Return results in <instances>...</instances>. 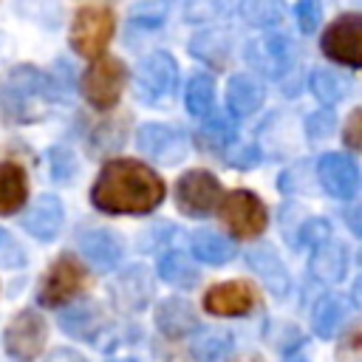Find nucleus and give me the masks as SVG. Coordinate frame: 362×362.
<instances>
[{"instance_id": "obj_1", "label": "nucleus", "mask_w": 362, "mask_h": 362, "mask_svg": "<svg viewBox=\"0 0 362 362\" xmlns=\"http://www.w3.org/2000/svg\"><path fill=\"white\" fill-rule=\"evenodd\" d=\"M161 175L136 158H110L93 187L90 204L107 215H144L164 201Z\"/></svg>"}, {"instance_id": "obj_2", "label": "nucleus", "mask_w": 362, "mask_h": 362, "mask_svg": "<svg viewBox=\"0 0 362 362\" xmlns=\"http://www.w3.org/2000/svg\"><path fill=\"white\" fill-rule=\"evenodd\" d=\"M54 99H57V82L34 65H17L0 82V105L6 119L14 124L40 122Z\"/></svg>"}, {"instance_id": "obj_3", "label": "nucleus", "mask_w": 362, "mask_h": 362, "mask_svg": "<svg viewBox=\"0 0 362 362\" xmlns=\"http://www.w3.org/2000/svg\"><path fill=\"white\" fill-rule=\"evenodd\" d=\"M113 31H116V17L107 6H82L71 20L68 40L79 57L96 59L105 54L107 42L113 40Z\"/></svg>"}, {"instance_id": "obj_4", "label": "nucleus", "mask_w": 362, "mask_h": 362, "mask_svg": "<svg viewBox=\"0 0 362 362\" xmlns=\"http://www.w3.org/2000/svg\"><path fill=\"white\" fill-rule=\"evenodd\" d=\"M124 82H127V68L119 57H96L85 74H82V96L88 99V105H93L96 110H110L116 107V102L122 99V90H124Z\"/></svg>"}, {"instance_id": "obj_5", "label": "nucleus", "mask_w": 362, "mask_h": 362, "mask_svg": "<svg viewBox=\"0 0 362 362\" xmlns=\"http://www.w3.org/2000/svg\"><path fill=\"white\" fill-rule=\"evenodd\" d=\"M85 283H88L85 266L74 255H59L48 266V272L37 288V303L45 308H59L68 300H74L85 288Z\"/></svg>"}, {"instance_id": "obj_6", "label": "nucleus", "mask_w": 362, "mask_h": 362, "mask_svg": "<svg viewBox=\"0 0 362 362\" xmlns=\"http://www.w3.org/2000/svg\"><path fill=\"white\" fill-rule=\"evenodd\" d=\"M221 221L235 238H257L269 226V212L255 192L232 189L221 198Z\"/></svg>"}, {"instance_id": "obj_7", "label": "nucleus", "mask_w": 362, "mask_h": 362, "mask_svg": "<svg viewBox=\"0 0 362 362\" xmlns=\"http://www.w3.org/2000/svg\"><path fill=\"white\" fill-rule=\"evenodd\" d=\"M45 339H48V325L45 320L40 317V311L34 308H23L11 317L6 334H3V342H6V354L14 359V362H34L42 348H45Z\"/></svg>"}, {"instance_id": "obj_8", "label": "nucleus", "mask_w": 362, "mask_h": 362, "mask_svg": "<svg viewBox=\"0 0 362 362\" xmlns=\"http://www.w3.org/2000/svg\"><path fill=\"white\" fill-rule=\"evenodd\" d=\"M221 181L209 170H189L175 184V204L189 218H204L221 204Z\"/></svg>"}, {"instance_id": "obj_9", "label": "nucleus", "mask_w": 362, "mask_h": 362, "mask_svg": "<svg viewBox=\"0 0 362 362\" xmlns=\"http://www.w3.org/2000/svg\"><path fill=\"white\" fill-rule=\"evenodd\" d=\"M178 82V65L167 51H156L144 57L136 68V93L147 105H158L175 90Z\"/></svg>"}, {"instance_id": "obj_10", "label": "nucleus", "mask_w": 362, "mask_h": 362, "mask_svg": "<svg viewBox=\"0 0 362 362\" xmlns=\"http://www.w3.org/2000/svg\"><path fill=\"white\" fill-rule=\"evenodd\" d=\"M322 54L339 65L362 68V14H339L322 34Z\"/></svg>"}, {"instance_id": "obj_11", "label": "nucleus", "mask_w": 362, "mask_h": 362, "mask_svg": "<svg viewBox=\"0 0 362 362\" xmlns=\"http://www.w3.org/2000/svg\"><path fill=\"white\" fill-rule=\"evenodd\" d=\"M136 147L158 164H178L187 156V136L173 124L150 122L136 130Z\"/></svg>"}, {"instance_id": "obj_12", "label": "nucleus", "mask_w": 362, "mask_h": 362, "mask_svg": "<svg viewBox=\"0 0 362 362\" xmlns=\"http://www.w3.org/2000/svg\"><path fill=\"white\" fill-rule=\"evenodd\" d=\"M246 62L266 76H283L294 62V48L283 34H266L246 45Z\"/></svg>"}, {"instance_id": "obj_13", "label": "nucleus", "mask_w": 362, "mask_h": 362, "mask_svg": "<svg viewBox=\"0 0 362 362\" xmlns=\"http://www.w3.org/2000/svg\"><path fill=\"white\" fill-rule=\"evenodd\" d=\"M317 175H320L322 189L339 201L354 198V192L359 189V170H356L354 158H348L342 153H325L317 161Z\"/></svg>"}, {"instance_id": "obj_14", "label": "nucleus", "mask_w": 362, "mask_h": 362, "mask_svg": "<svg viewBox=\"0 0 362 362\" xmlns=\"http://www.w3.org/2000/svg\"><path fill=\"white\" fill-rule=\"evenodd\" d=\"M255 305V288L246 280H226L206 291L204 308L218 317H240Z\"/></svg>"}, {"instance_id": "obj_15", "label": "nucleus", "mask_w": 362, "mask_h": 362, "mask_svg": "<svg viewBox=\"0 0 362 362\" xmlns=\"http://www.w3.org/2000/svg\"><path fill=\"white\" fill-rule=\"evenodd\" d=\"M65 209L57 195H40L23 215V229L37 240H54L62 229Z\"/></svg>"}, {"instance_id": "obj_16", "label": "nucleus", "mask_w": 362, "mask_h": 362, "mask_svg": "<svg viewBox=\"0 0 362 362\" xmlns=\"http://www.w3.org/2000/svg\"><path fill=\"white\" fill-rule=\"evenodd\" d=\"M79 252L88 257V263L99 272H110L122 255H124V246L119 240V235H113L110 229H85L79 235Z\"/></svg>"}, {"instance_id": "obj_17", "label": "nucleus", "mask_w": 362, "mask_h": 362, "mask_svg": "<svg viewBox=\"0 0 362 362\" xmlns=\"http://www.w3.org/2000/svg\"><path fill=\"white\" fill-rule=\"evenodd\" d=\"M156 325L164 337L170 339H181L187 334H192L198 328V317L192 311V305L181 297H173V300H164L156 311Z\"/></svg>"}, {"instance_id": "obj_18", "label": "nucleus", "mask_w": 362, "mask_h": 362, "mask_svg": "<svg viewBox=\"0 0 362 362\" xmlns=\"http://www.w3.org/2000/svg\"><path fill=\"white\" fill-rule=\"evenodd\" d=\"M28 201V175L17 161H0V215H14Z\"/></svg>"}, {"instance_id": "obj_19", "label": "nucleus", "mask_w": 362, "mask_h": 362, "mask_svg": "<svg viewBox=\"0 0 362 362\" xmlns=\"http://www.w3.org/2000/svg\"><path fill=\"white\" fill-rule=\"evenodd\" d=\"M263 105V85L249 74H235L226 82V107L235 116H249Z\"/></svg>"}, {"instance_id": "obj_20", "label": "nucleus", "mask_w": 362, "mask_h": 362, "mask_svg": "<svg viewBox=\"0 0 362 362\" xmlns=\"http://www.w3.org/2000/svg\"><path fill=\"white\" fill-rule=\"evenodd\" d=\"M246 260H249V266L263 277V283L274 291V294H288V286H291V280H288V272H286V266H283V260L272 252V246H255L249 255H246Z\"/></svg>"}, {"instance_id": "obj_21", "label": "nucleus", "mask_w": 362, "mask_h": 362, "mask_svg": "<svg viewBox=\"0 0 362 362\" xmlns=\"http://www.w3.org/2000/svg\"><path fill=\"white\" fill-rule=\"evenodd\" d=\"M311 272L322 283H339L345 277V272H348V255H345V249L339 243H331V240L314 246Z\"/></svg>"}, {"instance_id": "obj_22", "label": "nucleus", "mask_w": 362, "mask_h": 362, "mask_svg": "<svg viewBox=\"0 0 362 362\" xmlns=\"http://www.w3.org/2000/svg\"><path fill=\"white\" fill-rule=\"evenodd\" d=\"M189 249H192V255H195L198 260H204V263H209V266H221V263H226V260L235 257V246H232L223 235H218V232H212V229H198V232H192Z\"/></svg>"}, {"instance_id": "obj_23", "label": "nucleus", "mask_w": 362, "mask_h": 362, "mask_svg": "<svg viewBox=\"0 0 362 362\" xmlns=\"http://www.w3.org/2000/svg\"><path fill=\"white\" fill-rule=\"evenodd\" d=\"M229 351H232V334L223 328H204L189 342V354L195 362H221Z\"/></svg>"}, {"instance_id": "obj_24", "label": "nucleus", "mask_w": 362, "mask_h": 362, "mask_svg": "<svg viewBox=\"0 0 362 362\" xmlns=\"http://www.w3.org/2000/svg\"><path fill=\"white\" fill-rule=\"evenodd\" d=\"M158 277L175 288H192L198 283V269L195 263L181 255V252H167L161 260H158Z\"/></svg>"}, {"instance_id": "obj_25", "label": "nucleus", "mask_w": 362, "mask_h": 362, "mask_svg": "<svg viewBox=\"0 0 362 362\" xmlns=\"http://www.w3.org/2000/svg\"><path fill=\"white\" fill-rule=\"evenodd\" d=\"M184 102H187V110H189L192 116H206V113H212V105H215V82H212V76L195 74V76L187 82Z\"/></svg>"}, {"instance_id": "obj_26", "label": "nucleus", "mask_w": 362, "mask_h": 362, "mask_svg": "<svg viewBox=\"0 0 362 362\" xmlns=\"http://www.w3.org/2000/svg\"><path fill=\"white\" fill-rule=\"evenodd\" d=\"M345 317V305L339 297H322L317 305H314V314H311V325H314V334L322 337V339H331L339 328Z\"/></svg>"}, {"instance_id": "obj_27", "label": "nucleus", "mask_w": 362, "mask_h": 362, "mask_svg": "<svg viewBox=\"0 0 362 362\" xmlns=\"http://www.w3.org/2000/svg\"><path fill=\"white\" fill-rule=\"evenodd\" d=\"M96 325H99V317L93 305H74L59 314V328L79 339H90L96 334Z\"/></svg>"}, {"instance_id": "obj_28", "label": "nucleus", "mask_w": 362, "mask_h": 362, "mask_svg": "<svg viewBox=\"0 0 362 362\" xmlns=\"http://www.w3.org/2000/svg\"><path fill=\"white\" fill-rule=\"evenodd\" d=\"M345 79L337 76L334 71H314L311 74V90L322 105H337L345 96Z\"/></svg>"}, {"instance_id": "obj_29", "label": "nucleus", "mask_w": 362, "mask_h": 362, "mask_svg": "<svg viewBox=\"0 0 362 362\" xmlns=\"http://www.w3.org/2000/svg\"><path fill=\"white\" fill-rule=\"evenodd\" d=\"M201 136L218 147H229V144H235V122L226 113H206Z\"/></svg>"}, {"instance_id": "obj_30", "label": "nucleus", "mask_w": 362, "mask_h": 362, "mask_svg": "<svg viewBox=\"0 0 362 362\" xmlns=\"http://www.w3.org/2000/svg\"><path fill=\"white\" fill-rule=\"evenodd\" d=\"M291 11H294V20L300 25L303 34H314L317 31V23H320V3L317 0H288Z\"/></svg>"}, {"instance_id": "obj_31", "label": "nucleus", "mask_w": 362, "mask_h": 362, "mask_svg": "<svg viewBox=\"0 0 362 362\" xmlns=\"http://www.w3.org/2000/svg\"><path fill=\"white\" fill-rule=\"evenodd\" d=\"M48 158H51V175H54L57 181L68 184V181L74 178V173H76V158H74V153L65 150V147H51V150H48Z\"/></svg>"}, {"instance_id": "obj_32", "label": "nucleus", "mask_w": 362, "mask_h": 362, "mask_svg": "<svg viewBox=\"0 0 362 362\" xmlns=\"http://www.w3.org/2000/svg\"><path fill=\"white\" fill-rule=\"evenodd\" d=\"M23 263H25V252H23L20 240H17L11 232H6V229L0 226V266H6V269H20Z\"/></svg>"}, {"instance_id": "obj_33", "label": "nucleus", "mask_w": 362, "mask_h": 362, "mask_svg": "<svg viewBox=\"0 0 362 362\" xmlns=\"http://www.w3.org/2000/svg\"><path fill=\"white\" fill-rule=\"evenodd\" d=\"M243 14L246 20L257 25H269L272 20H277V3L274 0H243Z\"/></svg>"}, {"instance_id": "obj_34", "label": "nucleus", "mask_w": 362, "mask_h": 362, "mask_svg": "<svg viewBox=\"0 0 362 362\" xmlns=\"http://www.w3.org/2000/svg\"><path fill=\"white\" fill-rule=\"evenodd\" d=\"M300 240L308 243V246H320L328 240V221L322 218H308L303 226H300Z\"/></svg>"}, {"instance_id": "obj_35", "label": "nucleus", "mask_w": 362, "mask_h": 362, "mask_svg": "<svg viewBox=\"0 0 362 362\" xmlns=\"http://www.w3.org/2000/svg\"><path fill=\"white\" fill-rule=\"evenodd\" d=\"M342 141L351 150H362V107H356L342 124Z\"/></svg>"}, {"instance_id": "obj_36", "label": "nucleus", "mask_w": 362, "mask_h": 362, "mask_svg": "<svg viewBox=\"0 0 362 362\" xmlns=\"http://www.w3.org/2000/svg\"><path fill=\"white\" fill-rule=\"evenodd\" d=\"M226 161H229L232 167L249 170V167H257V161H260V153H257V150H255L252 144H243V147H232V144H229Z\"/></svg>"}, {"instance_id": "obj_37", "label": "nucleus", "mask_w": 362, "mask_h": 362, "mask_svg": "<svg viewBox=\"0 0 362 362\" xmlns=\"http://www.w3.org/2000/svg\"><path fill=\"white\" fill-rule=\"evenodd\" d=\"M331 127H334V119H331L328 110H320V113H314V116L308 119V133H311V139H322V136H328Z\"/></svg>"}, {"instance_id": "obj_38", "label": "nucleus", "mask_w": 362, "mask_h": 362, "mask_svg": "<svg viewBox=\"0 0 362 362\" xmlns=\"http://www.w3.org/2000/svg\"><path fill=\"white\" fill-rule=\"evenodd\" d=\"M348 348H351V354H345V356H342L345 362H351V359H359V356H362V331L351 334V337L342 342V348H339V351H348Z\"/></svg>"}, {"instance_id": "obj_39", "label": "nucleus", "mask_w": 362, "mask_h": 362, "mask_svg": "<svg viewBox=\"0 0 362 362\" xmlns=\"http://www.w3.org/2000/svg\"><path fill=\"white\" fill-rule=\"evenodd\" d=\"M348 221H351V229H354L356 235H362V209L351 212V215H348Z\"/></svg>"}, {"instance_id": "obj_40", "label": "nucleus", "mask_w": 362, "mask_h": 362, "mask_svg": "<svg viewBox=\"0 0 362 362\" xmlns=\"http://www.w3.org/2000/svg\"><path fill=\"white\" fill-rule=\"evenodd\" d=\"M351 300H354V303H356V308L362 311V277L354 283V288H351Z\"/></svg>"}]
</instances>
